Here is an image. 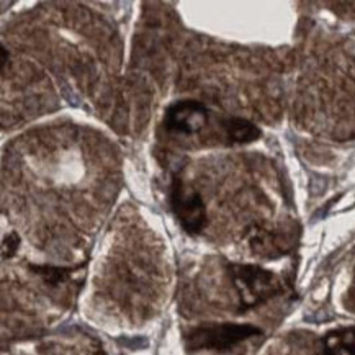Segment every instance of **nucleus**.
<instances>
[{
	"instance_id": "5",
	"label": "nucleus",
	"mask_w": 355,
	"mask_h": 355,
	"mask_svg": "<svg viewBox=\"0 0 355 355\" xmlns=\"http://www.w3.org/2000/svg\"><path fill=\"white\" fill-rule=\"evenodd\" d=\"M249 245L257 256L274 259L288 252L291 238L288 234L272 230H257L249 236Z\"/></svg>"
},
{
	"instance_id": "9",
	"label": "nucleus",
	"mask_w": 355,
	"mask_h": 355,
	"mask_svg": "<svg viewBox=\"0 0 355 355\" xmlns=\"http://www.w3.org/2000/svg\"><path fill=\"white\" fill-rule=\"evenodd\" d=\"M18 244H20V239L15 233L8 234L6 239H3V257H12L13 254L17 252Z\"/></svg>"
},
{
	"instance_id": "7",
	"label": "nucleus",
	"mask_w": 355,
	"mask_h": 355,
	"mask_svg": "<svg viewBox=\"0 0 355 355\" xmlns=\"http://www.w3.org/2000/svg\"><path fill=\"white\" fill-rule=\"evenodd\" d=\"M221 130L227 144H248L259 139L262 135V131L254 123L239 116L225 118L221 121Z\"/></svg>"
},
{
	"instance_id": "4",
	"label": "nucleus",
	"mask_w": 355,
	"mask_h": 355,
	"mask_svg": "<svg viewBox=\"0 0 355 355\" xmlns=\"http://www.w3.org/2000/svg\"><path fill=\"white\" fill-rule=\"evenodd\" d=\"M208 108L198 100H179L164 113V128L171 133L192 136L205 128Z\"/></svg>"
},
{
	"instance_id": "8",
	"label": "nucleus",
	"mask_w": 355,
	"mask_h": 355,
	"mask_svg": "<svg viewBox=\"0 0 355 355\" xmlns=\"http://www.w3.org/2000/svg\"><path fill=\"white\" fill-rule=\"evenodd\" d=\"M35 274H38L49 285L64 284L72 274V268L64 267H51V266H30Z\"/></svg>"
},
{
	"instance_id": "1",
	"label": "nucleus",
	"mask_w": 355,
	"mask_h": 355,
	"mask_svg": "<svg viewBox=\"0 0 355 355\" xmlns=\"http://www.w3.org/2000/svg\"><path fill=\"white\" fill-rule=\"evenodd\" d=\"M231 280L239 298V308L252 309L284 291L282 280L274 272L252 263H230L227 266Z\"/></svg>"
},
{
	"instance_id": "2",
	"label": "nucleus",
	"mask_w": 355,
	"mask_h": 355,
	"mask_svg": "<svg viewBox=\"0 0 355 355\" xmlns=\"http://www.w3.org/2000/svg\"><path fill=\"white\" fill-rule=\"evenodd\" d=\"M262 331L252 324H236V322H220V324H202L187 334L189 350H223L233 349L254 336H261Z\"/></svg>"
},
{
	"instance_id": "3",
	"label": "nucleus",
	"mask_w": 355,
	"mask_h": 355,
	"mask_svg": "<svg viewBox=\"0 0 355 355\" xmlns=\"http://www.w3.org/2000/svg\"><path fill=\"white\" fill-rule=\"evenodd\" d=\"M172 211L180 223L182 230L190 236L202 233L207 226V208L197 190L189 187L184 180L174 179L171 190Z\"/></svg>"
},
{
	"instance_id": "6",
	"label": "nucleus",
	"mask_w": 355,
	"mask_h": 355,
	"mask_svg": "<svg viewBox=\"0 0 355 355\" xmlns=\"http://www.w3.org/2000/svg\"><path fill=\"white\" fill-rule=\"evenodd\" d=\"M321 355H355V326L338 327L324 334Z\"/></svg>"
}]
</instances>
